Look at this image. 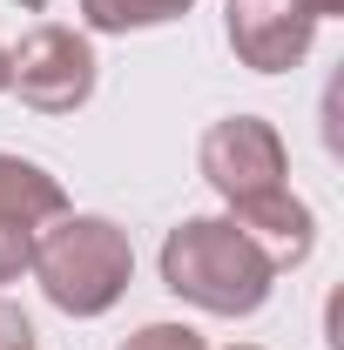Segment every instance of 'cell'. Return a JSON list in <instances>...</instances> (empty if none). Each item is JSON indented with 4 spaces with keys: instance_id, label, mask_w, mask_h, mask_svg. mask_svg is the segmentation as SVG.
Returning a JSON list of instances; mask_svg holds the SVG:
<instances>
[{
    "instance_id": "1",
    "label": "cell",
    "mask_w": 344,
    "mask_h": 350,
    "mask_svg": "<svg viewBox=\"0 0 344 350\" xmlns=\"http://www.w3.org/2000/svg\"><path fill=\"white\" fill-rule=\"evenodd\" d=\"M277 262L236 229L230 216H189L162 236V290L210 317H250L270 304Z\"/></svg>"
},
{
    "instance_id": "9",
    "label": "cell",
    "mask_w": 344,
    "mask_h": 350,
    "mask_svg": "<svg viewBox=\"0 0 344 350\" xmlns=\"http://www.w3.org/2000/svg\"><path fill=\"white\" fill-rule=\"evenodd\" d=\"M122 350H210V344H203L189 323H142Z\"/></svg>"
},
{
    "instance_id": "14",
    "label": "cell",
    "mask_w": 344,
    "mask_h": 350,
    "mask_svg": "<svg viewBox=\"0 0 344 350\" xmlns=\"http://www.w3.org/2000/svg\"><path fill=\"white\" fill-rule=\"evenodd\" d=\"M0 88H7V47H0Z\"/></svg>"
},
{
    "instance_id": "10",
    "label": "cell",
    "mask_w": 344,
    "mask_h": 350,
    "mask_svg": "<svg viewBox=\"0 0 344 350\" xmlns=\"http://www.w3.org/2000/svg\"><path fill=\"white\" fill-rule=\"evenodd\" d=\"M27 262H34V229H7L0 222V283H14Z\"/></svg>"
},
{
    "instance_id": "6",
    "label": "cell",
    "mask_w": 344,
    "mask_h": 350,
    "mask_svg": "<svg viewBox=\"0 0 344 350\" xmlns=\"http://www.w3.org/2000/svg\"><path fill=\"white\" fill-rule=\"evenodd\" d=\"M230 222H236V229L257 243L263 256L277 262V276H284V269H297V262L310 256V243H317L310 202H297V196H291V182H284V189H270V196L236 202V209H230Z\"/></svg>"
},
{
    "instance_id": "3",
    "label": "cell",
    "mask_w": 344,
    "mask_h": 350,
    "mask_svg": "<svg viewBox=\"0 0 344 350\" xmlns=\"http://www.w3.org/2000/svg\"><path fill=\"white\" fill-rule=\"evenodd\" d=\"M7 88L34 108V115H75L95 94V47L88 34L47 21L21 47H7Z\"/></svg>"
},
{
    "instance_id": "13",
    "label": "cell",
    "mask_w": 344,
    "mask_h": 350,
    "mask_svg": "<svg viewBox=\"0 0 344 350\" xmlns=\"http://www.w3.org/2000/svg\"><path fill=\"white\" fill-rule=\"evenodd\" d=\"M14 7H27V14H34V7H47V0H14Z\"/></svg>"
},
{
    "instance_id": "5",
    "label": "cell",
    "mask_w": 344,
    "mask_h": 350,
    "mask_svg": "<svg viewBox=\"0 0 344 350\" xmlns=\"http://www.w3.org/2000/svg\"><path fill=\"white\" fill-rule=\"evenodd\" d=\"M310 41H317V21L297 0H230V47L243 68L284 75L310 54Z\"/></svg>"
},
{
    "instance_id": "11",
    "label": "cell",
    "mask_w": 344,
    "mask_h": 350,
    "mask_svg": "<svg viewBox=\"0 0 344 350\" xmlns=\"http://www.w3.org/2000/svg\"><path fill=\"white\" fill-rule=\"evenodd\" d=\"M27 344H34V323H27V310L0 297V350H27Z\"/></svg>"
},
{
    "instance_id": "12",
    "label": "cell",
    "mask_w": 344,
    "mask_h": 350,
    "mask_svg": "<svg viewBox=\"0 0 344 350\" xmlns=\"http://www.w3.org/2000/svg\"><path fill=\"white\" fill-rule=\"evenodd\" d=\"M310 21H331V14H344V0H297Z\"/></svg>"
},
{
    "instance_id": "2",
    "label": "cell",
    "mask_w": 344,
    "mask_h": 350,
    "mask_svg": "<svg viewBox=\"0 0 344 350\" xmlns=\"http://www.w3.org/2000/svg\"><path fill=\"white\" fill-rule=\"evenodd\" d=\"M47 304L68 310V317H101V310L122 304L135 276V250L129 229H115L108 216H54V229L34 236V262Z\"/></svg>"
},
{
    "instance_id": "7",
    "label": "cell",
    "mask_w": 344,
    "mask_h": 350,
    "mask_svg": "<svg viewBox=\"0 0 344 350\" xmlns=\"http://www.w3.org/2000/svg\"><path fill=\"white\" fill-rule=\"evenodd\" d=\"M54 216H68V189L27 155H0V222L7 229H41Z\"/></svg>"
},
{
    "instance_id": "15",
    "label": "cell",
    "mask_w": 344,
    "mask_h": 350,
    "mask_svg": "<svg viewBox=\"0 0 344 350\" xmlns=\"http://www.w3.org/2000/svg\"><path fill=\"white\" fill-rule=\"evenodd\" d=\"M236 350H263V344H236Z\"/></svg>"
},
{
    "instance_id": "8",
    "label": "cell",
    "mask_w": 344,
    "mask_h": 350,
    "mask_svg": "<svg viewBox=\"0 0 344 350\" xmlns=\"http://www.w3.org/2000/svg\"><path fill=\"white\" fill-rule=\"evenodd\" d=\"M196 0H82L88 27L95 34H135V27H162V21H182Z\"/></svg>"
},
{
    "instance_id": "4",
    "label": "cell",
    "mask_w": 344,
    "mask_h": 350,
    "mask_svg": "<svg viewBox=\"0 0 344 350\" xmlns=\"http://www.w3.org/2000/svg\"><path fill=\"white\" fill-rule=\"evenodd\" d=\"M196 162H203V182H210L230 209H236V202H250V196L284 189V175H291L284 135L270 129L263 115H230V122H210L203 148H196Z\"/></svg>"
},
{
    "instance_id": "16",
    "label": "cell",
    "mask_w": 344,
    "mask_h": 350,
    "mask_svg": "<svg viewBox=\"0 0 344 350\" xmlns=\"http://www.w3.org/2000/svg\"><path fill=\"white\" fill-rule=\"evenodd\" d=\"M27 350H34V344H27Z\"/></svg>"
}]
</instances>
